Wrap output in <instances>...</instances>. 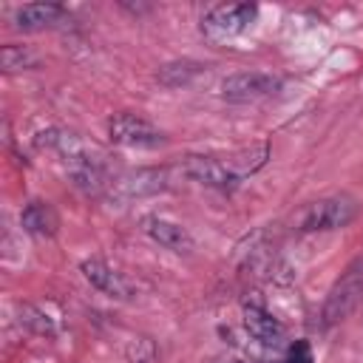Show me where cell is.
Wrapping results in <instances>:
<instances>
[{
    "instance_id": "cell-1",
    "label": "cell",
    "mask_w": 363,
    "mask_h": 363,
    "mask_svg": "<svg viewBox=\"0 0 363 363\" xmlns=\"http://www.w3.org/2000/svg\"><path fill=\"white\" fill-rule=\"evenodd\" d=\"M360 303H363V258L352 261L343 269V275L335 281V286L329 289L323 309H320L323 326H335V323L346 320Z\"/></svg>"
},
{
    "instance_id": "cell-2",
    "label": "cell",
    "mask_w": 363,
    "mask_h": 363,
    "mask_svg": "<svg viewBox=\"0 0 363 363\" xmlns=\"http://www.w3.org/2000/svg\"><path fill=\"white\" fill-rule=\"evenodd\" d=\"M258 17L255 3H221L201 17V34L210 43H224L244 34Z\"/></svg>"
},
{
    "instance_id": "cell-3",
    "label": "cell",
    "mask_w": 363,
    "mask_h": 363,
    "mask_svg": "<svg viewBox=\"0 0 363 363\" xmlns=\"http://www.w3.org/2000/svg\"><path fill=\"white\" fill-rule=\"evenodd\" d=\"M357 216V201L349 196H329L306 204L298 213V230L301 233H318V230H337L346 227Z\"/></svg>"
},
{
    "instance_id": "cell-4",
    "label": "cell",
    "mask_w": 363,
    "mask_h": 363,
    "mask_svg": "<svg viewBox=\"0 0 363 363\" xmlns=\"http://www.w3.org/2000/svg\"><path fill=\"white\" fill-rule=\"evenodd\" d=\"M108 136L113 145H122V147H159L164 145V133L136 116V113H113L111 122H108Z\"/></svg>"
},
{
    "instance_id": "cell-5",
    "label": "cell",
    "mask_w": 363,
    "mask_h": 363,
    "mask_svg": "<svg viewBox=\"0 0 363 363\" xmlns=\"http://www.w3.org/2000/svg\"><path fill=\"white\" fill-rule=\"evenodd\" d=\"M281 88V79L264 71H238L224 77L221 82V96L227 102H255L264 96H272Z\"/></svg>"
},
{
    "instance_id": "cell-6",
    "label": "cell",
    "mask_w": 363,
    "mask_h": 363,
    "mask_svg": "<svg viewBox=\"0 0 363 363\" xmlns=\"http://www.w3.org/2000/svg\"><path fill=\"white\" fill-rule=\"evenodd\" d=\"M182 173L204 187H216V190H227L233 187L235 182H241L227 162H218L213 156H187L184 164H182Z\"/></svg>"
},
{
    "instance_id": "cell-7",
    "label": "cell",
    "mask_w": 363,
    "mask_h": 363,
    "mask_svg": "<svg viewBox=\"0 0 363 363\" xmlns=\"http://www.w3.org/2000/svg\"><path fill=\"white\" fill-rule=\"evenodd\" d=\"M142 230H145V235H150L156 244H162V247L170 250V252L190 255V252L196 250L193 235H190L182 224H176V221H170V218H162V216H145V218H142Z\"/></svg>"
},
{
    "instance_id": "cell-8",
    "label": "cell",
    "mask_w": 363,
    "mask_h": 363,
    "mask_svg": "<svg viewBox=\"0 0 363 363\" xmlns=\"http://www.w3.org/2000/svg\"><path fill=\"white\" fill-rule=\"evenodd\" d=\"M79 269H82L85 281H88L94 289H99V292H105V295H111V298L128 301V298L133 295V286L128 284V278H125L122 272H116L113 267H108L105 261H99V258L82 261Z\"/></svg>"
},
{
    "instance_id": "cell-9",
    "label": "cell",
    "mask_w": 363,
    "mask_h": 363,
    "mask_svg": "<svg viewBox=\"0 0 363 363\" xmlns=\"http://www.w3.org/2000/svg\"><path fill=\"white\" fill-rule=\"evenodd\" d=\"M167 184V173L159 167H139L130 173H122L119 179L111 182V190L125 196V199H139V196H153L159 190H164Z\"/></svg>"
},
{
    "instance_id": "cell-10",
    "label": "cell",
    "mask_w": 363,
    "mask_h": 363,
    "mask_svg": "<svg viewBox=\"0 0 363 363\" xmlns=\"http://www.w3.org/2000/svg\"><path fill=\"white\" fill-rule=\"evenodd\" d=\"M68 20V11L60 3H26L14 11V26L23 31H43L62 26Z\"/></svg>"
},
{
    "instance_id": "cell-11",
    "label": "cell",
    "mask_w": 363,
    "mask_h": 363,
    "mask_svg": "<svg viewBox=\"0 0 363 363\" xmlns=\"http://www.w3.org/2000/svg\"><path fill=\"white\" fill-rule=\"evenodd\" d=\"M244 329L264 346H281L286 340L284 323L255 303H244Z\"/></svg>"
},
{
    "instance_id": "cell-12",
    "label": "cell",
    "mask_w": 363,
    "mask_h": 363,
    "mask_svg": "<svg viewBox=\"0 0 363 363\" xmlns=\"http://www.w3.org/2000/svg\"><path fill=\"white\" fill-rule=\"evenodd\" d=\"M20 227L31 235H40V238H51L60 227V218L54 213V207L48 201H28L20 213Z\"/></svg>"
},
{
    "instance_id": "cell-13",
    "label": "cell",
    "mask_w": 363,
    "mask_h": 363,
    "mask_svg": "<svg viewBox=\"0 0 363 363\" xmlns=\"http://www.w3.org/2000/svg\"><path fill=\"white\" fill-rule=\"evenodd\" d=\"M267 156H269V145H267V142H258V145H252V147H247V150H238L227 164H230V170H233L238 179H244V176L255 173L258 167H264Z\"/></svg>"
},
{
    "instance_id": "cell-14",
    "label": "cell",
    "mask_w": 363,
    "mask_h": 363,
    "mask_svg": "<svg viewBox=\"0 0 363 363\" xmlns=\"http://www.w3.org/2000/svg\"><path fill=\"white\" fill-rule=\"evenodd\" d=\"M20 323H23L26 329H31L34 335H45V337H54V335H57L54 320H51L43 309H37V306H31V303H20Z\"/></svg>"
},
{
    "instance_id": "cell-15",
    "label": "cell",
    "mask_w": 363,
    "mask_h": 363,
    "mask_svg": "<svg viewBox=\"0 0 363 363\" xmlns=\"http://www.w3.org/2000/svg\"><path fill=\"white\" fill-rule=\"evenodd\" d=\"M196 74H201V65L199 62H167L162 71H159V82L170 85V88H179V85H187Z\"/></svg>"
},
{
    "instance_id": "cell-16",
    "label": "cell",
    "mask_w": 363,
    "mask_h": 363,
    "mask_svg": "<svg viewBox=\"0 0 363 363\" xmlns=\"http://www.w3.org/2000/svg\"><path fill=\"white\" fill-rule=\"evenodd\" d=\"M3 71L6 74H14V71H26V68H34L37 65V57L26 48V45H3Z\"/></svg>"
},
{
    "instance_id": "cell-17",
    "label": "cell",
    "mask_w": 363,
    "mask_h": 363,
    "mask_svg": "<svg viewBox=\"0 0 363 363\" xmlns=\"http://www.w3.org/2000/svg\"><path fill=\"white\" fill-rule=\"evenodd\" d=\"M128 363H156V346L150 337H133L125 349Z\"/></svg>"
},
{
    "instance_id": "cell-18",
    "label": "cell",
    "mask_w": 363,
    "mask_h": 363,
    "mask_svg": "<svg viewBox=\"0 0 363 363\" xmlns=\"http://www.w3.org/2000/svg\"><path fill=\"white\" fill-rule=\"evenodd\" d=\"M286 363H315L309 340H292L286 346Z\"/></svg>"
},
{
    "instance_id": "cell-19",
    "label": "cell",
    "mask_w": 363,
    "mask_h": 363,
    "mask_svg": "<svg viewBox=\"0 0 363 363\" xmlns=\"http://www.w3.org/2000/svg\"><path fill=\"white\" fill-rule=\"evenodd\" d=\"M210 363H241L238 357H213Z\"/></svg>"
}]
</instances>
